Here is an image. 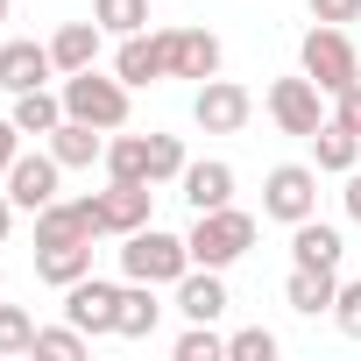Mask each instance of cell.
<instances>
[{
    "label": "cell",
    "instance_id": "26",
    "mask_svg": "<svg viewBox=\"0 0 361 361\" xmlns=\"http://www.w3.org/2000/svg\"><path fill=\"white\" fill-rule=\"evenodd\" d=\"M92 22L106 36H142L149 29V0H92Z\"/></svg>",
    "mask_w": 361,
    "mask_h": 361
},
{
    "label": "cell",
    "instance_id": "7",
    "mask_svg": "<svg viewBox=\"0 0 361 361\" xmlns=\"http://www.w3.org/2000/svg\"><path fill=\"white\" fill-rule=\"evenodd\" d=\"M106 220H99V192L92 199H50L36 213V248H64V241H99Z\"/></svg>",
    "mask_w": 361,
    "mask_h": 361
},
{
    "label": "cell",
    "instance_id": "4",
    "mask_svg": "<svg viewBox=\"0 0 361 361\" xmlns=\"http://www.w3.org/2000/svg\"><path fill=\"white\" fill-rule=\"evenodd\" d=\"M185 248H192V262H199V269H227V262H241V255L255 248V213H241V206L192 213V234H185Z\"/></svg>",
    "mask_w": 361,
    "mask_h": 361
},
{
    "label": "cell",
    "instance_id": "23",
    "mask_svg": "<svg viewBox=\"0 0 361 361\" xmlns=\"http://www.w3.org/2000/svg\"><path fill=\"white\" fill-rule=\"evenodd\" d=\"M156 319H163L156 283H135V276H128V283H121V326H114V333H121V340H149Z\"/></svg>",
    "mask_w": 361,
    "mask_h": 361
},
{
    "label": "cell",
    "instance_id": "29",
    "mask_svg": "<svg viewBox=\"0 0 361 361\" xmlns=\"http://www.w3.org/2000/svg\"><path fill=\"white\" fill-rule=\"evenodd\" d=\"M36 319L22 312V305H0V354H36Z\"/></svg>",
    "mask_w": 361,
    "mask_h": 361
},
{
    "label": "cell",
    "instance_id": "9",
    "mask_svg": "<svg viewBox=\"0 0 361 361\" xmlns=\"http://www.w3.org/2000/svg\"><path fill=\"white\" fill-rule=\"evenodd\" d=\"M114 78L121 85H163L170 78V36L163 29H142V36H121V50H114Z\"/></svg>",
    "mask_w": 361,
    "mask_h": 361
},
{
    "label": "cell",
    "instance_id": "5",
    "mask_svg": "<svg viewBox=\"0 0 361 361\" xmlns=\"http://www.w3.org/2000/svg\"><path fill=\"white\" fill-rule=\"evenodd\" d=\"M262 213L283 220V227L312 220V213H319V163H276V170L262 177Z\"/></svg>",
    "mask_w": 361,
    "mask_h": 361
},
{
    "label": "cell",
    "instance_id": "38",
    "mask_svg": "<svg viewBox=\"0 0 361 361\" xmlns=\"http://www.w3.org/2000/svg\"><path fill=\"white\" fill-rule=\"evenodd\" d=\"M0 283H8V276H0Z\"/></svg>",
    "mask_w": 361,
    "mask_h": 361
},
{
    "label": "cell",
    "instance_id": "33",
    "mask_svg": "<svg viewBox=\"0 0 361 361\" xmlns=\"http://www.w3.org/2000/svg\"><path fill=\"white\" fill-rule=\"evenodd\" d=\"M305 8H312V22H361V0H305Z\"/></svg>",
    "mask_w": 361,
    "mask_h": 361
},
{
    "label": "cell",
    "instance_id": "19",
    "mask_svg": "<svg viewBox=\"0 0 361 361\" xmlns=\"http://www.w3.org/2000/svg\"><path fill=\"white\" fill-rule=\"evenodd\" d=\"M333 298H340V269H305V262H290V276H283V305H290V312L319 319V312H333Z\"/></svg>",
    "mask_w": 361,
    "mask_h": 361
},
{
    "label": "cell",
    "instance_id": "27",
    "mask_svg": "<svg viewBox=\"0 0 361 361\" xmlns=\"http://www.w3.org/2000/svg\"><path fill=\"white\" fill-rule=\"evenodd\" d=\"M185 142L177 135H149V185H177V177H185Z\"/></svg>",
    "mask_w": 361,
    "mask_h": 361
},
{
    "label": "cell",
    "instance_id": "37",
    "mask_svg": "<svg viewBox=\"0 0 361 361\" xmlns=\"http://www.w3.org/2000/svg\"><path fill=\"white\" fill-rule=\"evenodd\" d=\"M0 22H8V0H0Z\"/></svg>",
    "mask_w": 361,
    "mask_h": 361
},
{
    "label": "cell",
    "instance_id": "20",
    "mask_svg": "<svg viewBox=\"0 0 361 361\" xmlns=\"http://www.w3.org/2000/svg\"><path fill=\"white\" fill-rule=\"evenodd\" d=\"M99 43H106V29H99V22H64V29L50 36L57 78H71V71H92V64H99Z\"/></svg>",
    "mask_w": 361,
    "mask_h": 361
},
{
    "label": "cell",
    "instance_id": "24",
    "mask_svg": "<svg viewBox=\"0 0 361 361\" xmlns=\"http://www.w3.org/2000/svg\"><path fill=\"white\" fill-rule=\"evenodd\" d=\"M106 177L114 185H149V135H106Z\"/></svg>",
    "mask_w": 361,
    "mask_h": 361
},
{
    "label": "cell",
    "instance_id": "14",
    "mask_svg": "<svg viewBox=\"0 0 361 361\" xmlns=\"http://www.w3.org/2000/svg\"><path fill=\"white\" fill-rule=\"evenodd\" d=\"M170 36V78H220V36L213 29H163Z\"/></svg>",
    "mask_w": 361,
    "mask_h": 361
},
{
    "label": "cell",
    "instance_id": "31",
    "mask_svg": "<svg viewBox=\"0 0 361 361\" xmlns=\"http://www.w3.org/2000/svg\"><path fill=\"white\" fill-rule=\"evenodd\" d=\"M227 361H276V333L269 326H241L227 340Z\"/></svg>",
    "mask_w": 361,
    "mask_h": 361
},
{
    "label": "cell",
    "instance_id": "25",
    "mask_svg": "<svg viewBox=\"0 0 361 361\" xmlns=\"http://www.w3.org/2000/svg\"><path fill=\"white\" fill-rule=\"evenodd\" d=\"M8 121H15L22 135H50V128L64 121V92H50V85H36V92H15Z\"/></svg>",
    "mask_w": 361,
    "mask_h": 361
},
{
    "label": "cell",
    "instance_id": "16",
    "mask_svg": "<svg viewBox=\"0 0 361 361\" xmlns=\"http://www.w3.org/2000/svg\"><path fill=\"white\" fill-rule=\"evenodd\" d=\"M43 149L64 163V170H92V163H106V128H85V121H57L50 135H43Z\"/></svg>",
    "mask_w": 361,
    "mask_h": 361
},
{
    "label": "cell",
    "instance_id": "30",
    "mask_svg": "<svg viewBox=\"0 0 361 361\" xmlns=\"http://www.w3.org/2000/svg\"><path fill=\"white\" fill-rule=\"evenodd\" d=\"M92 347V333H78V326H43L36 333V354H57V361H78Z\"/></svg>",
    "mask_w": 361,
    "mask_h": 361
},
{
    "label": "cell",
    "instance_id": "6",
    "mask_svg": "<svg viewBox=\"0 0 361 361\" xmlns=\"http://www.w3.org/2000/svg\"><path fill=\"white\" fill-rule=\"evenodd\" d=\"M0 185H8V199H15L22 213H43L50 199H64V192H57V185H64V163H57L50 149H36V156L22 149V156L8 163V177H0Z\"/></svg>",
    "mask_w": 361,
    "mask_h": 361
},
{
    "label": "cell",
    "instance_id": "8",
    "mask_svg": "<svg viewBox=\"0 0 361 361\" xmlns=\"http://www.w3.org/2000/svg\"><path fill=\"white\" fill-rule=\"evenodd\" d=\"M262 106H269V121L283 128V135H312L319 121H326V92L298 71V78H276L269 92H262Z\"/></svg>",
    "mask_w": 361,
    "mask_h": 361
},
{
    "label": "cell",
    "instance_id": "34",
    "mask_svg": "<svg viewBox=\"0 0 361 361\" xmlns=\"http://www.w3.org/2000/svg\"><path fill=\"white\" fill-rule=\"evenodd\" d=\"M15 156H22V128H15V121H0V177H8Z\"/></svg>",
    "mask_w": 361,
    "mask_h": 361
},
{
    "label": "cell",
    "instance_id": "17",
    "mask_svg": "<svg viewBox=\"0 0 361 361\" xmlns=\"http://www.w3.org/2000/svg\"><path fill=\"white\" fill-rule=\"evenodd\" d=\"M305 142H312V163H319L326 177H347V170L361 163V135H354L347 121H333V114H326V121H319Z\"/></svg>",
    "mask_w": 361,
    "mask_h": 361
},
{
    "label": "cell",
    "instance_id": "13",
    "mask_svg": "<svg viewBox=\"0 0 361 361\" xmlns=\"http://www.w3.org/2000/svg\"><path fill=\"white\" fill-rule=\"evenodd\" d=\"M177 192H185V206H192V213H220V206H234V163H220V156L185 163Z\"/></svg>",
    "mask_w": 361,
    "mask_h": 361
},
{
    "label": "cell",
    "instance_id": "15",
    "mask_svg": "<svg viewBox=\"0 0 361 361\" xmlns=\"http://www.w3.org/2000/svg\"><path fill=\"white\" fill-rule=\"evenodd\" d=\"M99 220H106V234H135V227H149V220H156V185H114V177H106Z\"/></svg>",
    "mask_w": 361,
    "mask_h": 361
},
{
    "label": "cell",
    "instance_id": "21",
    "mask_svg": "<svg viewBox=\"0 0 361 361\" xmlns=\"http://www.w3.org/2000/svg\"><path fill=\"white\" fill-rule=\"evenodd\" d=\"M170 290H177V312H185V319H220V312H227V283H220V269H199V262H192Z\"/></svg>",
    "mask_w": 361,
    "mask_h": 361
},
{
    "label": "cell",
    "instance_id": "2",
    "mask_svg": "<svg viewBox=\"0 0 361 361\" xmlns=\"http://www.w3.org/2000/svg\"><path fill=\"white\" fill-rule=\"evenodd\" d=\"M192 269V248H185V234H163L156 220L149 227H135V234H121V276H135V283H177Z\"/></svg>",
    "mask_w": 361,
    "mask_h": 361
},
{
    "label": "cell",
    "instance_id": "36",
    "mask_svg": "<svg viewBox=\"0 0 361 361\" xmlns=\"http://www.w3.org/2000/svg\"><path fill=\"white\" fill-rule=\"evenodd\" d=\"M15 213H22V206L8 199V185H0V241H8V234H15Z\"/></svg>",
    "mask_w": 361,
    "mask_h": 361
},
{
    "label": "cell",
    "instance_id": "22",
    "mask_svg": "<svg viewBox=\"0 0 361 361\" xmlns=\"http://www.w3.org/2000/svg\"><path fill=\"white\" fill-rule=\"evenodd\" d=\"M36 276L71 290L78 276H92V241H64V248H36Z\"/></svg>",
    "mask_w": 361,
    "mask_h": 361
},
{
    "label": "cell",
    "instance_id": "10",
    "mask_svg": "<svg viewBox=\"0 0 361 361\" xmlns=\"http://www.w3.org/2000/svg\"><path fill=\"white\" fill-rule=\"evenodd\" d=\"M248 114H255V99H248V85H234V78H206L199 99H192V121H199L206 135H241Z\"/></svg>",
    "mask_w": 361,
    "mask_h": 361
},
{
    "label": "cell",
    "instance_id": "12",
    "mask_svg": "<svg viewBox=\"0 0 361 361\" xmlns=\"http://www.w3.org/2000/svg\"><path fill=\"white\" fill-rule=\"evenodd\" d=\"M50 78H57L50 43H29V36L0 43V92H36V85H50Z\"/></svg>",
    "mask_w": 361,
    "mask_h": 361
},
{
    "label": "cell",
    "instance_id": "35",
    "mask_svg": "<svg viewBox=\"0 0 361 361\" xmlns=\"http://www.w3.org/2000/svg\"><path fill=\"white\" fill-rule=\"evenodd\" d=\"M347 220H354V227H361V163H354V170H347Z\"/></svg>",
    "mask_w": 361,
    "mask_h": 361
},
{
    "label": "cell",
    "instance_id": "18",
    "mask_svg": "<svg viewBox=\"0 0 361 361\" xmlns=\"http://www.w3.org/2000/svg\"><path fill=\"white\" fill-rule=\"evenodd\" d=\"M340 255H347V241H340V227L333 220H298L290 227V262H305V269H340Z\"/></svg>",
    "mask_w": 361,
    "mask_h": 361
},
{
    "label": "cell",
    "instance_id": "3",
    "mask_svg": "<svg viewBox=\"0 0 361 361\" xmlns=\"http://www.w3.org/2000/svg\"><path fill=\"white\" fill-rule=\"evenodd\" d=\"M57 92H64V114H71V121L106 128V135L128 128V99H135V85H121L114 71H99V64H92V71H71Z\"/></svg>",
    "mask_w": 361,
    "mask_h": 361
},
{
    "label": "cell",
    "instance_id": "32",
    "mask_svg": "<svg viewBox=\"0 0 361 361\" xmlns=\"http://www.w3.org/2000/svg\"><path fill=\"white\" fill-rule=\"evenodd\" d=\"M333 326H340L347 340H361V276L340 283V298H333Z\"/></svg>",
    "mask_w": 361,
    "mask_h": 361
},
{
    "label": "cell",
    "instance_id": "1",
    "mask_svg": "<svg viewBox=\"0 0 361 361\" xmlns=\"http://www.w3.org/2000/svg\"><path fill=\"white\" fill-rule=\"evenodd\" d=\"M298 71L333 99V92H347V85L361 78V50H354V36H347L340 22H312L305 43H298Z\"/></svg>",
    "mask_w": 361,
    "mask_h": 361
},
{
    "label": "cell",
    "instance_id": "11",
    "mask_svg": "<svg viewBox=\"0 0 361 361\" xmlns=\"http://www.w3.org/2000/svg\"><path fill=\"white\" fill-rule=\"evenodd\" d=\"M64 319L78 326V333H114L121 326V283H106V276H78L71 290H64Z\"/></svg>",
    "mask_w": 361,
    "mask_h": 361
},
{
    "label": "cell",
    "instance_id": "28",
    "mask_svg": "<svg viewBox=\"0 0 361 361\" xmlns=\"http://www.w3.org/2000/svg\"><path fill=\"white\" fill-rule=\"evenodd\" d=\"M177 361H227V340L213 333V319H192L177 333Z\"/></svg>",
    "mask_w": 361,
    "mask_h": 361
}]
</instances>
